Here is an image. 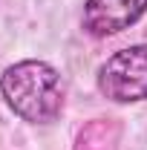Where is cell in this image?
<instances>
[{
	"label": "cell",
	"instance_id": "cell-4",
	"mask_svg": "<svg viewBox=\"0 0 147 150\" xmlns=\"http://www.w3.org/2000/svg\"><path fill=\"white\" fill-rule=\"evenodd\" d=\"M124 124L118 118H92L90 124H84L75 133L72 150H115L121 142Z\"/></svg>",
	"mask_w": 147,
	"mask_h": 150
},
{
	"label": "cell",
	"instance_id": "cell-1",
	"mask_svg": "<svg viewBox=\"0 0 147 150\" xmlns=\"http://www.w3.org/2000/svg\"><path fill=\"white\" fill-rule=\"evenodd\" d=\"M0 98L20 121L32 127L55 124L66 104L64 78L43 58H23L0 72Z\"/></svg>",
	"mask_w": 147,
	"mask_h": 150
},
{
	"label": "cell",
	"instance_id": "cell-3",
	"mask_svg": "<svg viewBox=\"0 0 147 150\" xmlns=\"http://www.w3.org/2000/svg\"><path fill=\"white\" fill-rule=\"evenodd\" d=\"M147 15V0H84L81 29L84 35L104 40L133 29Z\"/></svg>",
	"mask_w": 147,
	"mask_h": 150
},
{
	"label": "cell",
	"instance_id": "cell-2",
	"mask_svg": "<svg viewBox=\"0 0 147 150\" xmlns=\"http://www.w3.org/2000/svg\"><path fill=\"white\" fill-rule=\"evenodd\" d=\"M95 90L110 104L147 101V40L110 52L95 69Z\"/></svg>",
	"mask_w": 147,
	"mask_h": 150
}]
</instances>
